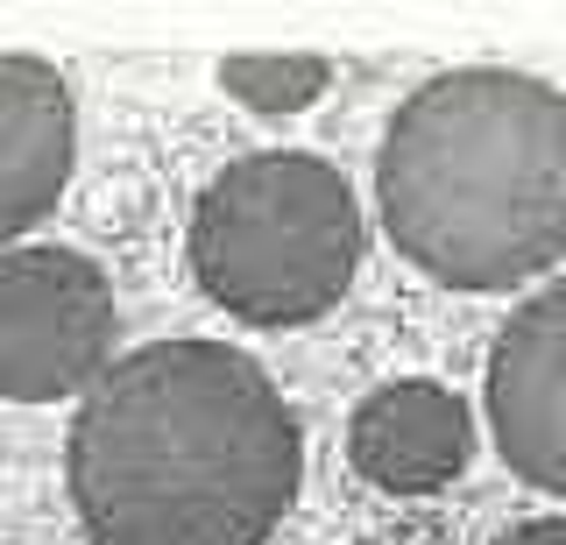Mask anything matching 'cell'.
<instances>
[{
    "mask_svg": "<svg viewBox=\"0 0 566 545\" xmlns=\"http://www.w3.org/2000/svg\"><path fill=\"white\" fill-rule=\"evenodd\" d=\"M64 468L93 545H262L305 447L262 361L227 340H156L85 390Z\"/></svg>",
    "mask_w": 566,
    "mask_h": 545,
    "instance_id": "obj_1",
    "label": "cell"
},
{
    "mask_svg": "<svg viewBox=\"0 0 566 545\" xmlns=\"http://www.w3.org/2000/svg\"><path fill=\"white\" fill-rule=\"evenodd\" d=\"M397 255L453 291H510L566 255V93L468 64L424 78L376 156Z\"/></svg>",
    "mask_w": 566,
    "mask_h": 545,
    "instance_id": "obj_2",
    "label": "cell"
},
{
    "mask_svg": "<svg viewBox=\"0 0 566 545\" xmlns=\"http://www.w3.org/2000/svg\"><path fill=\"white\" fill-rule=\"evenodd\" d=\"M199 291L241 326H305L361 270V213L333 164L305 149L234 156L191 206Z\"/></svg>",
    "mask_w": 566,
    "mask_h": 545,
    "instance_id": "obj_3",
    "label": "cell"
},
{
    "mask_svg": "<svg viewBox=\"0 0 566 545\" xmlns=\"http://www.w3.org/2000/svg\"><path fill=\"white\" fill-rule=\"evenodd\" d=\"M114 284L78 249H8L0 255V397L57 403L106 376L114 355Z\"/></svg>",
    "mask_w": 566,
    "mask_h": 545,
    "instance_id": "obj_4",
    "label": "cell"
},
{
    "mask_svg": "<svg viewBox=\"0 0 566 545\" xmlns=\"http://www.w3.org/2000/svg\"><path fill=\"white\" fill-rule=\"evenodd\" d=\"M489 426L510 474L566 496V284L510 312L489 355Z\"/></svg>",
    "mask_w": 566,
    "mask_h": 545,
    "instance_id": "obj_5",
    "label": "cell"
},
{
    "mask_svg": "<svg viewBox=\"0 0 566 545\" xmlns=\"http://www.w3.org/2000/svg\"><path fill=\"white\" fill-rule=\"evenodd\" d=\"M474 453V418L447 382H382L347 418V461L382 496H439Z\"/></svg>",
    "mask_w": 566,
    "mask_h": 545,
    "instance_id": "obj_6",
    "label": "cell"
},
{
    "mask_svg": "<svg viewBox=\"0 0 566 545\" xmlns=\"http://www.w3.org/2000/svg\"><path fill=\"white\" fill-rule=\"evenodd\" d=\"M71 149H78V107L57 64L0 57V241L29 234L64 199Z\"/></svg>",
    "mask_w": 566,
    "mask_h": 545,
    "instance_id": "obj_7",
    "label": "cell"
},
{
    "mask_svg": "<svg viewBox=\"0 0 566 545\" xmlns=\"http://www.w3.org/2000/svg\"><path fill=\"white\" fill-rule=\"evenodd\" d=\"M333 64L305 57V50H283V57H227L220 64V93L241 99L248 114H305L326 93Z\"/></svg>",
    "mask_w": 566,
    "mask_h": 545,
    "instance_id": "obj_8",
    "label": "cell"
},
{
    "mask_svg": "<svg viewBox=\"0 0 566 545\" xmlns=\"http://www.w3.org/2000/svg\"><path fill=\"white\" fill-rule=\"evenodd\" d=\"M495 545H566V517H531L517 532H503Z\"/></svg>",
    "mask_w": 566,
    "mask_h": 545,
    "instance_id": "obj_9",
    "label": "cell"
}]
</instances>
